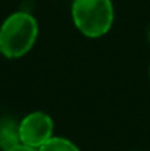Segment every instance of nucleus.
Instances as JSON below:
<instances>
[{"label":"nucleus","mask_w":150,"mask_h":151,"mask_svg":"<svg viewBox=\"0 0 150 151\" xmlns=\"http://www.w3.org/2000/svg\"><path fill=\"white\" fill-rule=\"evenodd\" d=\"M38 35V24L36 18L27 12H15L9 15L0 27V53L7 59H19L25 56L36 44Z\"/></svg>","instance_id":"obj_1"},{"label":"nucleus","mask_w":150,"mask_h":151,"mask_svg":"<svg viewBox=\"0 0 150 151\" xmlns=\"http://www.w3.org/2000/svg\"><path fill=\"white\" fill-rule=\"evenodd\" d=\"M72 19L81 34L99 38L112 28L115 9L110 0H74Z\"/></svg>","instance_id":"obj_2"},{"label":"nucleus","mask_w":150,"mask_h":151,"mask_svg":"<svg viewBox=\"0 0 150 151\" xmlns=\"http://www.w3.org/2000/svg\"><path fill=\"white\" fill-rule=\"evenodd\" d=\"M53 119L44 111H33L19 122L21 144L40 148L53 137Z\"/></svg>","instance_id":"obj_3"},{"label":"nucleus","mask_w":150,"mask_h":151,"mask_svg":"<svg viewBox=\"0 0 150 151\" xmlns=\"http://www.w3.org/2000/svg\"><path fill=\"white\" fill-rule=\"evenodd\" d=\"M21 144L19 123L10 117L0 119V150L9 151Z\"/></svg>","instance_id":"obj_4"},{"label":"nucleus","mask_w":150,"mask_h":151,"mask_svg":"<svg viewBox=\"0 0 150 151\" xmlns=\"http://www.w3.org/2000/svg\"><path fill=\"white\" fill-rule=\"evenodd\" d=\"M38 151H81L72 141L62 137H51L47 142H44Z\"/></svg>","instance_id":"obj_5"},{"label":"nucleus","mask_w":150,"mask_h":151,"mask_svg":"<svg viewBox=\"0 0 150 151\" xmlns=\"http://www.w3.org/2000/svg\"><path fill=\"white\" fill-rule=\"evenodd\" d=\"M9 151H38V150L33 148V147H28V145H24V144H19V145H16L15 148H12Z\"/></svg>","instance_id":"obj_6"},{"label":"nucleus","mask_w":150,"mask_h":151,"mask_svg":"<svg viewBox=\"0 0 150 151\" xmlns=\"http://www.w3.org/2000/svg\"><path fill=\"white\" fill-rule=\"evenodd\" d=\"M147 41H149V44H150V25H149V28H147Z\"/></svg>","instance_id":"obj_7"},{"label":"nucleus","mask_w":150,"mask_h":151,"mask_svg":"<svg viewBox=\"0 0 150 151\" xmlns=\"http://www.w3.org/2000/svg\"><path fill=\"white\" fill-rule=\"evenodd\" d=\"M149 75H150V69H149Z\"/></svg>","instance_id":"obj_8"}]
</instances>
